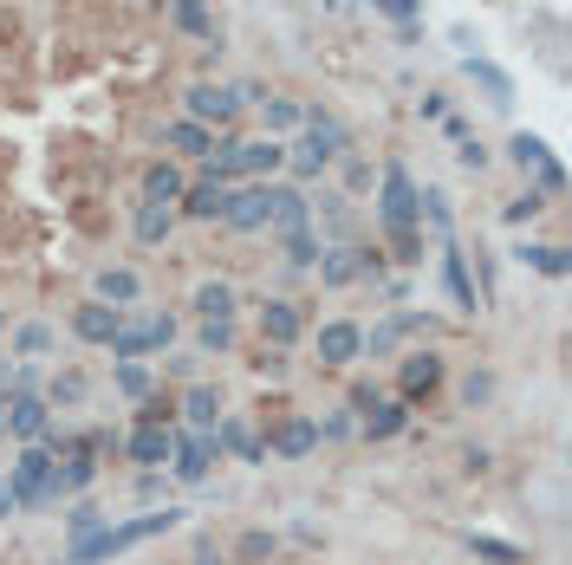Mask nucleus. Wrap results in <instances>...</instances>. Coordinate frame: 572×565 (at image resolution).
Instances as JSON below:
<instances>
[{
  "label": "nucleus",
  "instance_id": "nucleus-1",
  "mask_svg": "<svg viewBox=\"0 0 572 565\" xmlns=\"http://www.w3.org/2000/svg\"><path fill=\"white\" fill-rule=\"evenodd\" d=\"M183 527V507H156V513H138V520H105L91 540H78V546H66V560L78 565H98V560H118V553H131V546H143V540H156V533H176Z\"/></svg>",
  "mask_w": 572,
  "mask_h": 565
},
{
  "label": "nucleus",
  "instance_id": "nucleus-2",
  "mask_svg": "<svg viewBox=\"0 0 572 565\" xmlns=\"http://www.w3.org/2000/svg\"><path fill=\"white\" fill-rule=\"evenodd\" d=\"M339 149H345V124H339V118H326V111H306L299 143L286 149V163H293V176H319Z\"/></svg>",
  "mask_w": 572,
  "mask_h": 565
},
{
  "label": "nucleus",
  "instance_id": "nucleus-3",
  "mask_svg": "<svg viewBox=\"0 0 572 565\" xmlns=\"http://www.w3.org/2000/svg\"><path fill=\"white\" fill-rule=\"evenodd\" d=\"M377 221H384L391 234H410V228L424 221V214H417V182H410L404 163H391L384 182H377Z\"/></svg>",
  "mask_w": 572,
  "mask_h": 565
},
{
  "label": "nucleus",
  "instance_id": "nucleus-4",
  "mask_svg": "<svg viewBox=\"0 0 572 565\" xmlns=\"http://www.w3.org/2000/svg\"><path fill=\"white\" fill-rule=\"evenodd\" d=\"M221 462V442H215V429H176V448H169V468H176V481H209V468Z\"/></svg>",
  "mask_w": 572,
  "mask_h": 565
},
{
  "label": "nucleus",
  "instance_id": "nucleus-5",
  "mask_svg": "<svg viewBox=\"0 0 572 565\" xmlns=\"http://www.w3.org/2000/svg\"><path fill=\"white\" fill-rule=\"evenodd\" d=\"M169 345H176V319L169 312H150L138 325H118V339H111V352L124 357V364H138L150 352H169Z\"/></svg>",
  "mask_w": 572,
  "mask_h": 565
},
{
  "label": "nucleus",
  "instance_id": "nucleus-6",
  "mask_svg": "<svg viewBox=\"0 0 572 565\" xmlns=\"http://www.w3.org/2000/svg\"><path fill=\"white\" fill-rule=\"evenodd\" d=\"M46 481H53V448H40V442H26L20 455H13V475H7V488L20 507H46Z\"/></svg>",
  "mask_w": 572,
  "mask_h": 565
},
{
  "label": "nucleus",
  "instance_id": "nucleus-7",
  "mask_svg": "<svg viewBox=\"0 0 572 565\" xmlns=\"http://www.w3.org/2000/svg\"><path fill=\"white\" fill-rule=\"evenodd\" d=\"M0 423H7L13 442H40V435L53 429V403H46L40 390H33V397H7V403H0Z\"/></svg>",
  "mask_w": 572,
  "mask_h": 565
},
{
  "label": "nucleus",
  "instance_id": "nucleus-8",
  "mask_svg": "<svg viewBox=\"0 0 572 565\" xmlns=\"http://www.w3.org/2000/svg\"><path fill=\"white\" fill-rule=\"evenodd\" d=\"M377 274H384V261H377V254H364V247H326V254H319V280H326V286L377 280Z\"/></svg>",
  "mask_w": 572,
  "mask_h": 565
},
{
  "label": "nucleus",
  "instance_id": "nucleus-9",
  "mask_svg": "<svg viewBox=\"0 0 572 565\" xmlns=\"http://www.w3.org/2000/svg\"><path fill=\"white\" fill-rule=\"evenodd\" d=\"M221 221H228L234 234H254V228H267V221H274V182H254V189L228 196V209H221Z\"/></svg>",
  "mask_w": 572,
  "mask_h": 565
},
{
  "label": "nucleus",
  "instance_id": "nucleus-10",
  "mask_svg": "<svg viewBox=\"0 0 572 565\" xmlns=\"http://www.w3.org/2000/svg\"><path fill=\"white\" fill-rule=\"evenodd\" d=\"M183 104H189V124H202V131H209V124H234V111H241L228 85H189Z\"/></svg>",
  "mask_w": 572,
  "mask_h": 565
},
{
  "label": "nucleus",
  "instance_id": "nucleus-11",
  "mask_svg": "<svg viewBox=\"0 0 572 565\" xmlns=\"http://www.w3.org/2000/svg\"><path fill=\"white\" fill-rule=\"evenodd\" d=\"M299 332H306V312H299L293 299H267V306H261V339H267L274 352L299 345Z\"/></svg>",
  "mask_w": 572,
  "mask_h": 565
},
{
  "label": "nucleus",
  "instance_id": "nucleus-12",
  "mask_svg": "<svg viewBox=\"0 0 572 565\" xmlns=\"http://www.w3.org/2000/svg\"><path fill=\"white\" fill-rule=\"evenodd\" d=\"M169 448H176V429H156V423H143L138 435H131V442H124V455H131V462H138L143 475H156V468H163V462H169Z\"/></svg>",
  "mask_w": 572,
  "mask_h": 565
},
{
  "label": "nucleus",
  "instance_id": "nucleus-13",
  "mask_svg": "<svg viewBox=\"0 0 572 565\" xmlns=\"http://www.w3.org/2000/svg\"><path fill=\"white\" fill-rule=\"evenodd\" d=\"M352 357H364V332L358 325H345V319H332V325H319V364H352Z\"/></svg>",
  "mask_w": 572,
  "mask_h": 565
},
{
  "label": "nucleus",
  "instance_id": "nucleus-14",
  "mask_svg": "<svg viewBox=\"0 0 572 565\" xmlns=\"http://www.w3.org/2000/svg\"><path fill=\"white\" fill-rule=\"evenodd\" d=\"M118 325H124V312H118V306H98V299L72 312V332H78L85 345H111V339H118Z\"/></svg>",
  "mask_w": 572,
  "mask_h": 565
},
{
  "label": "nucleus",
  "instance_id": "nucleus-15",
  "mask_svg": "<svg viewBox=\"0 0 572 565\" xmlns=\"http://www.w3.org/2000/svg\"><path fill=\"white\" fill-rule=\"evenodd\" d=\"M397 377H404V403H417V397H429V390L442 384V357H436V352H410Z\"/></svg>",
  "mask_w": 572,
  "mask_h": 565
},
{
  "label": "nucleus",
  "instance_id": "nucleus-16",
  "mask_svg": "<svg viewBox=\"0 0 572 565\" xmlns=\"http://www.w3.org/2000/svg\"><path fill=\"white\" fill-rule=\"evenodd\" d=\"M319 448V423L312 417H286L280 429H274V455H286V462H299V455H312Z\"/></svg>",
  "mask_w": 572,
  "mask_h": 565
},
{
  "label": "nucleus",
  "instance_id": "nucleus-17",
  "mask_svg": "<svg viewBox=\"0 0 572 565\" xmlns=\"http://www.w3.org/2000/svg\"><path fill=\"white\" fill-rule=\"evenodd\" d=\"M138 299H143V280L131 267H105V274H98V306H118V312H124V306H138Z\"/></svg>",
  "mask_w": 572,
  "mask_h": 565
},
{
  "label": "nucleus",
  "instance_id": "nucleus-18",
  "mask_svg": "<svg viewBox=\"0 0 572 565\" xmlns=\"http://www.w3.org/2000/svg\"><path fill=\"white\" fill-rule=\"evenodd\" d=\"M221 209H228V182H196V189H183V214L189 221H221Z\"/></svg>",
  "mask_w": 572,
  "mask_h": 565
},
{
  "label": "nucleus",
  "instance_id": "nucleus-19",
  "mask_svg": "<svg viewBox=\"0 0 572 565\" xmlns=\"http://www.w3.org/2000/svg\"><path fill=\"white\" fill-rule=\"evenodd\" d=\"M234 306H241V292H234V286L228 280H202L196 286V312H202V325H221V319H234Z\"/></svg>",
  "mask_w": 572,
  "mask_h": 565
},
{
  "label": "nucleus",
  "instance_id": "nucleus-20",
  "mask_svg": "<svg viewBox=\"0 0 572 565\" xmlns=\"http://www.w3.org/2000/svg\"><path fill=\"white\" fill-rule=\"evenodd\" d=\"M143 202H163V209L183 202V169L176 163H150L143 169Z\"/></svg>",
  "mask_w": 572,
  "mask_h": 565
},
{
  "label": "nucleus",
  "instance_id": "nucleus-21",
  "mask_svg": "<svg viewBox=\"0 0 572 565\" xmlns=\"http://www.w3.org/2000/svg\"><path fill=\"white\" fill-rule=\"evenodd\" d=\"M267 228H280V234H293V228H312V202L299 196V189H280L274 182V221Z\"/></svg>",
  "mask_w": 572,
  "mask_h": 565
},
{
  "label": "nucleus",
  "instance_id": "nucleus-22",
  "mask_svg": "<svg viewBox=\"0 0 572 565\" xmlns=\"http://www.w3.org/2000/svg\"><path fill=\"white\" fill-rule=\"evenodd\" d=\"M442 286H449V299H455L462 312H475V280H469V261H462L455 247H442Z\"/></svg>",
  "mask_w": 572,
  "mask_h": 565
},
{
  "label": "nucleus",
  "instance_id": "nucleus-23",
  "mask_svg": "<svg viewBox=\"0 0 572 565\" xmlns=\"http://www.w3.org/2000/svg\"><path fill=\"white\" fill-rule=\"evenodd\" d=\"M169 20H176L189 40H215V7L209 0H169Z\"/></svg>",
  "mask_w": 572,
  "mask_h": 565
},
{
  "label": "nucleus",
  "instance_id": "nucleus-24",
  "mask_svg": "<svg viewBox=\"0 0 572 565\" xmlns=\"http://www.w3.org/2000/svg\"><path fill=\"white\" fill-rule=\"evenodd\" d=\"M404 423H410V403H404V397H391V403H371V410H364V435H371V442L397 435Z\"/></svg>",
  "mask_w": 572,
  "mask_h": 565
},
{
  "label": "nucleus",
  "instance_id": "nucleus-25",
  "mask_svg": "<svg viewBox=\"0 0 572 565\" xmlns=\"http://www.w3.org/2000/svg\"><path fill=\"white\" fill-rule=\"evenodd\" d=\"M280 254H286V267H319L326 241H319L312 228H293V234H280Z\"/></svg>",
  "mask_w": 572,
  "mask_h": 565
},
{
  "label": "nucleus",
  "instance_id": "nucleus-26",
  "mask_svg": "<svg viewBox=\"0 0 572 565\" xmlns=\"http://www.w3.org/2000/svg\"><path fill=\"white\" fill-rule=\"evenodd\" d=\"M131 228H138L143 247H156V241H169V228H176V209H163V202H143Z\"/></svg>",
  "mask_w": 572,
  "mask_h": 565
},
{
  "label": "nucleus",
  "instance_id": "nucleus-27",
  "mask_svg": "<svg viewBox=\"0 0 572 565\" xmlns=\"http://www.w3.org/2000/svg\"><path fill=\"white\" fill-rule=\"evenodd\" d=\"M215 442H221V448H234L241 462H267V448H261V435H254V429H248V423H215Z\"/></svg>",
  "mask_w": 572,
  "mask_h": 565
},
{
  "label": "nucleus",
  "instance_id": "nucleus-28",
  "mask_svg": "<svg viewBox=\"0 0 572 565\" xmlns=\"http://www.w3.org/2000/svg\"><path fill=\"white\" fill-rule=\"evenodd\" d=\"M183 417H189V429H215L221 423V397H215L209 384H196V390L183 397Z\"/></svg>",
  "mask_w": 572,
  "mask_h": 565
},
{
  "label": "nucleus",
  "instance_id": "nucleus-29",
  "mask_svg": "<svg viewBox=\"0 0 572 565\" xmlns=\"http://www.w3.org/2000/svg\"><path fill=\"white\" fill-rule=\"evenodd\" d=\"M163 143H169V149H183V156H209L215 131H202V124H189V118H183V124H169V131H163Z\"/></svg>",
  "mask_w": 572,
  "mask_h": 565
},
{
  "label": "nucleus",
  "instance_id": "nucleus-30",
  "mask_svg": "<svg viewBox=\"0 0 572 565\" xmlns=\"http://www.w3.org/2000/svg\"><path fill=\"white\" fill-rule=\"evenodd\" d=\"M520 261H527L534 274H547V280H566V274H572V254H566V247H520Z\"/></svg>",
  "mask_w": 572,
  "mask_h": 565
},
{
  "label": "nucleus",
  "instance_id": "nucleus-31",
  "mask_svg": "<svg viewBox=\"0 0 572 565\" xmlns=\"http://www.w3.org/2000/svg\"><path fill=\"white\" fill-rule=\"evenodd\" d=\"M261 118H267V131H299L306 124V111L293 98H261Z\"/></svg>",
  "mask_w": 572,
  "mask_h": 565
},
{
  "label": "nucleus",
  "instance_id": "nucleus-32",
  "mask_svg": "<svg viewBox=\"0 0 572 565\" xmlns=\"http://www.w3.org/2000/svg\"><path fill=\"white\" fill-rule=\"evenodd\" d=\"M13 352H20V357H46V352H53V325H40V319L20 325V332H13Z\"/></svg>",
  "mask_w": 572,
  "mask_h": 565
},
{
  "label": "nucleus",
  "instance_id": "nucleus-33",
  "mask_svg": "<svg viewBox=\"0 0 572 565\" xmlns=\"http://www.w3.org/2000/svg\"><path fill=\"white\" fill-rule=\"evenodd\" d=\"M105 520H111V513H98V507H72V513H66V533H72V546H78V540H91V533H98Z\"/></svg>",
  "mask_w": 572,
  "mask_h": 565
},
{
  "label": "nucleus",
  "instance_id": "nucleus-34",
  "mask_svg": "<svg viewBox=\"0 0 572 565\" xmlns=\"http://www.w3.org/2000/svg\"><path fill=\"white\" fill-rule=\"evenodd\" d=\"M234 352V319H221V325H202V357H228Z\"/></svg>",
  "mask_w": 572,
  "mask_h": 565
},
{
  "label": "nucleus",
  "instance_id": "nucleus-35",
  "mask_svg": "<svg viewBox=\"0 0 572 565\" xmlns=\"http://www.w3.org/2000/svg\"><path fill=\"white\" fill-rule=\"evenodd\" d=\"M507 156H514L520 169H540V163H553V156H547V143H540V137H527V131L507 143Z\"/></svg>",
  "mask_w": 572,
  "mask_h": 565
},
{
  "label": "nucleus",
  "instance_id": "nucleus-36",
  "mask_svg": "<svg viewBox=\"0 0 572 565\" xmlns=\"http://www.w3.org/2000/svg\"><path fill=\"white\" fill-rule=\"evenodd\" d=\"M469 546H475V553H482L488 565H520V546H507V540H488V533H475Z\"/></svg>",
  "mask_w": 572,
  "mask_h": 565
},
{
  "label": "nucleus",
  "instance_id": "nucleus-37",
  "mask_svg": "<svg viewBox=\"0 0 572 565\" xmlns=\"http://www.w3.org/2000/svg\"><path fill=\"white\" fill-rule=\"evenodd\" d=\"M469 78H482V85L495 91V104H507V98H514V85H507V71H495V66H488V59H469Z\"/></svg>",
  "mask_w": 572,
  "mask_h": 565
},
{
  "label": "nucleus",
  "instance_id": "nucleus-38",
  "mask_svg": "<svg viewBox=\"0 0 572 565\" xmlns=\"http://www.w3.org/2000/svg\"><path fill=\"white\" fill-rule=\"evenodd\" d=\"M78 397H85V377H78V370H66V377H53V390H46V403H53V410H59V403H78Z\"/></svg>",
  "mask_w": 572,
  "mask_h": 565
},
{
  "label": "nucleus",
  "instance_id": "nucleus-39",
  "mask_svg": "<svg viewBox=\"0 0 572 565\" xmlns=\"http://www.w3.org/2000/svg\"><path fill=\"white\" fill-rule=\"evenodd\" d=\"M118 390L124 397H150V370L143 364H118Z\"/></svg>",
  "mask_w": 572,
  "mask_h": 565
},
{
  "label": "nucleus",
  "instance_id": "nucleus-40",
  "mask_svg": "<svg viewBox=\"0 0 572 565\" xmlns=\"http://www.w3.org/2000/svg\"><path fill=\"white\" fill-rule=\"evenodd\" d=\"M391 254H397L404 267H417V261H424V234H417V228H410V234H391Z\"/></svg>",
  "mask_w": 572,
  "mask_h": 565
},
{
  "label": "nucleus",
  "instance_id": "nucleus-41",
  "mask_svg": "<svg viewBox=\"0 0 572 565\" xmlns=\"http://www.w3.org/2000/svg\"><path fill=\"white\" fill-rule=\"evenodd\" d=\"M540 209H547V202H540V196L527 189V196H514V202H507V221H514V228H527V221H534Z\"/></svg>",
  "mask_w": 572,
  "mask_h": 565
},
{
  "label": "nucleus",
  "instance_id": "nucleus-42",
  "mask_svg": "<svg viewBox=\"0 0 572 565\" xmlns=\"http://www.w3.org/2000/svg\"><path fill=\"white\" fill-rule=\"evenodd\" d=\"M462 397H469V410H475V403H488V397H495V377H488V370H475V377L462 384Z\"/></svg>",
  "mask_w": 572,
  "mask_h": 565
},
{
  "label": "nucleus",
  "instance_id": "nucleus-43",
  "mask_svg": "<svg viewBox=\"0 0 572 565\" xmlns=\"http://www.w3.org/2000/svg\"><path fill=\"white\" fill-rule=\"evenodd\" d=\"M377 13H391V20H417L424 13V0H371Z\"/></svg>",
  "mask_w": 572,
  "mask_h": 565
},
{
  "label": "nucleus",
  "instance_id": "nucleus-44",
  "mask_svg": "<svg viewBox=\"0 0 572 565\" xmlns=\"http://www.w3.org/2000/svg\"><path fill=\"white\" fill-rule=\"evenodd\" d=\"M455 156H462V169H482V163H488V149H482L475 137H462V143H455Z\"/></svg>",
  "mask_w": 572,
  "mask_h": 565
},
{
  "label": "nucleus",
  "instance_id": "nucleus-45",
  "mask_svg": "<svg viewBox=\"0 0 572 565\" xmlns=\"http://www.w3.org/2000/svg\"><path fill=\"white\" fill-rule=\"evenodd\" d=\"M540 189L560 196V189H566V169H560V163H540Z\"/></svg>",
  "mask_w": 572,
  "mask_h": 565
},
{
  "label": "nucleus",
  "instance_id": "nucleus-46",
  "mask_svg": "<svg viewBox=\"0 0 572 565\" xmlns=\"http://www.w3.org/2000/svg\"><path fill=\"white\" fill-rule=\"evenodd\" d=\"M7 513H20V500H13V488H7V481H0V520H7Z\"/></svg>",
  "mask_w": 572,
  "mask_h": 565
},
{
  "label": "nucleus",
  "instance_id": "nucleus-47",
  "mask_svg": "<svg viewBox=\"0 0 572 565\" xmlns=\"http://www.w3.org/2000/svg\"><path fill=\"white\" fill-rule=\"evenodd\" d=\"M0 390L13 397V364H7V357H0Z\"/></svg>",
  "mask_w": 572,
  "mask_h": 565
},
{
  "label": "nucleus",
  "instance_id": "nucleus-48",
  "mask_svg": "<svg viewBox=\"0 0 572 565\" xmlns=\"http://www.w3.org/2000/svg\"><path fill=\"white\" fill-rule=\"evenodd\" d=\"M0 40H13V13H0Z\"/></svg>",
  "mask_w": 572,
  "mask_h": 565
},
{
  "label": "nucleus",
  "instance_id": "nucleus-49",
  "mask_svg": "<svg viewBox=\"0 0 572 565\" xmlns=\"http://www.w3.org/2000/svg\"><path fill=\"white\" fill-rule=\"evenodd\" d=\"M0 332H7V312H0Z\"/></svg>",
  "mask_w": 572,
  "mask_h": 565
},
{
  "label": "nucleus",
  "instance_id": "nucleus-50",
  "mask_svg": "<svg viewBox=\"0 0 572 565\" xmlns=\"http://www.w3.org/2000/svg\"><path fill=\"white\" fill-rule=\"evenodd\" d=\"M0 442H7V423H0Z\"/></svg>",
  "mask_w": 572,
  "mask_h": 565
},
{
  "label": "nucleus",
  "instance_id": "nucleus-51",
  "mask_svg": "<svg viewBox=\"0 0 572 565\" xmlns=\"http://www.w3.org/2000/svg\"><path fill=\"white\" fill-rule=\"evenodd\" d=\"M196 565H215V560H196Z\"/></svg>",
  "mask_w": 572,
  "mask_h": 565
},
{
  "label": "nucleus",
  "instance_id": "nucleus-52",
  "mask_svg": "<svg viewBox=\"0 0 572 565\" xmlns=\"http://www.w3.org/2000/svg\"><path fill=\"white\" fill-rule=\"evenodd\" d=\"M156 7H169V0H156Z\"/></svg>",
  "mask_w": 572,
  "mask_h": 565
},
{
  "label": "nucleus",
  "instance_id": "nucleus-53",
  "mask_svg": "<svg viewBox=\"0 0 572 565\" xmlns=\"http://www.w3.org/2000/svg\"><path fill=\"white\" fill-rule=\"evenodd\" d=\"M66 565H78V560H66Z\"/></svg>",
  "mask_w": 572,
  "mask_h": 565
}]
</instances>
